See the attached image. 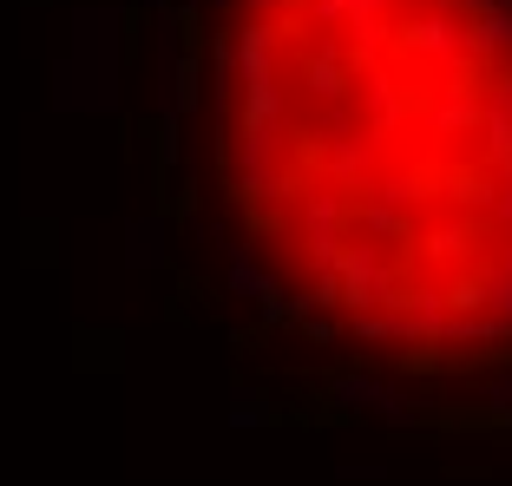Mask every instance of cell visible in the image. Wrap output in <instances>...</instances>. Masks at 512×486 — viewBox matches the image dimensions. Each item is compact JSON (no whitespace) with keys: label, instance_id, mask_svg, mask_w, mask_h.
<instances>
[{"label":"cell","instance_id":"cell-1","mask_svg":"<svg viewBox=\"0 0 512 486\" xmlns=\"http://www.w3.org/2000/svg\"><path fill=\"white\" fill-rule=\"evenodd\" d=\"M145 184L243 401L512 434V0H145Z\"/></svg>","mask_w":512,"mask_h":486}]
</instances>
